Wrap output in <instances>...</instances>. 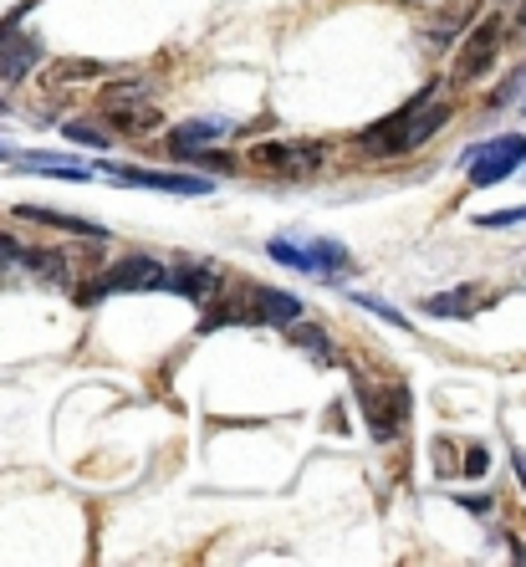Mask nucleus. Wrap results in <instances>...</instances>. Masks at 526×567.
Here are the masks:
<instances>
[{
  "instance_id": "obj_22",
  "label": "nucleus",
  "mask_w": 526,
  "mask_h": 567,
  "mask_svg": "<svg viewBox=\"0 0 526 567\" xmlns=\"http://www.w3.org/2000/svg\"><path fill=\"white\" fill-rule=\"evenodd\" d=\"M66 138H78V144H87V148H107L113 138H103V133H93V128H78V123H66Z\"/></svg>"
},
{
  "instance_id": "obj_1",
  "label": "nucleus",
  "mask_w": 526,
  "mask_h": 567,
  "mask_svg": "<svg viewBox=\"0 0 526 567\" xmlns=\"http://www.w3.org/2000/svg\"><path fill=\"white\" fill-rule=\"evenodd\" d=\"M445 123H450L445 87H440V82H430V87H424L420 97H409L399 113H389V118H379L373 128H363V154H373V158H404V154H414V148L430 144Z\"/></svg>"
},
{
  "instance_id": "obj_24",
  "label": "nucleus",
  "mask_w": 526,
  "mask_h": 567,
  "mask_svg": "<svg viewBox=\"0 0 526 567\" xmlns=\"http://www.w3.org/2000/svg\"><path fill=\"white\" fill-rule=\"evenodd\" d=\"M516 475H522V486H526V450H516Z\"/></svg>"
},
{
  "instance_id": "obj_18",
  "label": "nucleus",
  "mask_w": 526,
  "mask_h": 567,
  "mask_svg": "<svg viewBox=\"0 0 526 567\" xmlns=\"http://www.w3.org/2000/svg\"><path fill=\"white\" fill-rule=\"evenodd\" d=\"M291 338H297V348H302V353H312L317 363H338V353L328 348V332H322V328H297Z\"/></svg>"
},
{
  "instance_id": "obj_21",
  "label": "nucleus",
  "mask_w": 526,
  "mask_h": 567,
  "mask_svg": "<svg viewBox=\"0 0 526 567\" xmlns=\"http://www.w3.org/2000/svg\"><path fill=\"white\" fill-rule=\"evenodd\" d=\"M526 220V205L522 210H496V215H475V225H486V230H501V225H516Z\"/></svg>"
},
{
  "instance_id": "obj_25",
  "label": "nucleus",
  "mask_w": 526,
  "mask_h": 567,
  "mask_svg": "<svg viewBox=\"0 0 526 567\" xmlns=\"http://www.w3.org/2000/svg\"><path fill=\"white\" fill-rule=\"evenodd\" d=\"M0 158H6V148H0Z\"/></svg>"
},
{
  "instance_id": "obj_13",
  "label": "nucleus",
  "mask_w": 526,
  "mask_h": 567,
  "mask_svg": "<svg viewBox=\"0 0 526 567\" xmlns=\"http://www.w3.org/2000/svg\"><path fill=\"white\" fill-rule=\"evenodd\" d=\"M16 220H37V225H47V230H72V236H87V240H97V236H103V225L82 220V215L41 210V205H21V210H16Z\"/></svg>"
},
{
  "instance_id": "obj_17",
  "label": "nucleus",
  "mask_w": 526,
  "mask_h": 567,
  "mask_svg": "<svg viewBox=\"0 0 526 567\" xmlns=\"http://www.w3.org/2000/svg\"><path fill=\"white\" fill-rule=\"evenodd\" d=\"M475 297L471 291H440V297H424L420 302V312L424 317H475Z\"/></svg>"
},
{
  "instance_id": "obj_2",
  "label": "nucleus",
  "mask_w": 526,
  "mask_h": 567,
  "mask_svg": "<svg viewBox=\"0 0 526 567\" xmlns=\"http://www.w3.org/2000/svg\"><path fill=\"white\" fill-rule=\"evenodd\" d=\"M266 256L291 266V271H302V277H317V281H332L353 266L348 246L328 240V236H277V240H266Z\"/></svg>"
},
{
  "instance_id": "obj_5",
  "label": "nucleus",
  "mask_w": 526,
  "mask_h": 567,
  "mask_svg": "<svg viewBox=\"0 0 526 567\" xmlns=\"http://www.w3.org/2000/svg\"><path fill=\"white\" fill-rule=\"evenodd\" d=\"M164 287V261H154V256H128V261H118L113 271H103V277L93 281V287H82V307L103 302V297H113V291H154Z\"/></svg>"
},
{
  "instance_id": "obj_19",
  "label": "nucleus",
  "mask_w": 526,
  "mask_h": 567,
  "mask_svg": "<svg viewBox=\"0 0 526 567\" xmlns=\"http://www.w3.org/2000/svg\"><path fill=\"white\" fill-rule=\"evenodd\" d=\"M21 169H47V174H62V179H87L78 164H66V158H52V154H27V158H21Z\"/></svg>"
},
{
  "instance_id": "obj_16",
  "label": "nucleus",
  "mask_w": 526,
  "mask_h": 567,
  "mask_svg": "<svg viewBox=\"0 0 526 567\" xmlns=\"http://www.w3.org/2000/svg\"><path fill=\"white\" fill-rule=\"evenodd\" d=\"M37 41L31 37H21V41H11V47H6V52H0V78L6 82H21L31 72V66H37Z\"/></svg>"
},
{
  "instance_id": "obj_14",
  "label": "nucleus",
  "mask_w": 526,
  "mask_h": 567,
  "mask_svg": "<svg viewBox=\"0 0 526 567\" xmlns=\"http://www.w3.org/2000/svg\"><path fill=\"white\" fill-rule=\"evenodd\" d=\"M97 78H113V66L82 62V56H62V62L47 66V82H52V87H78V82H97Z\"/></svg>"
},
{
  "instance_id": "obj_3",
  "label": "nucleus",
  "mask_w": 526,
  "mask_h": 567,
  "mask_svg": "<svg viewBox=\"0 0 526 567\" xmlns=\"http://www.w3.org/2000/svg\"><path fill=\"white\" fill-rule=\"evenodd\" d=\"M148 97H154V93H148L144 82H118V87H107V93L97 97V113L107 118V128L144 138V133H154L158 123H164L158 103H148Z\"/></svg>"
},
{
  "instance_id": "obj_23",
  "label": "nucleus",
  "mask_w": 526,
  "mask_h": 567,
  "mask_svg": "<svg viewBox=\"0 0 526 567\" xmlns=\"http://www.w3.org/2000/svg\"><path fill=\"white\" fill-rule=\"evenodd\" d=\"M455 506H465V512H475V516H486L496 502H491V496H455Z\"/></svg>"
},
{
  "instance_id": "obj_12",
  "label": "nucleus",
  "mask_w": 526,
  "mask_h": 567,
  "mask_svg": "<svg viewBox=\"0 0 526 567\" xmlns=\"http://www.w3.org/2000/svg\"><path fill=\"white\" fill-rule=\"evenodd\" d=\"M250 291V322H297L302 317V302L287 297V291H266V287H246Z\"/></svg>"
},
{
  "instance_id": "obj_7",
  "label": "nucleus",
  "mask_w": 526,
  "mask_h": 567,
  "mask_svg": "<svg viewBox=\"0 0 526 567\" xmlns=\"http://www.w3.org/2000/svg\"><path fill=\"white\" fill-rule=\"evenodd\" d=\"M353 399L363 404V420H369L373 440H394L399 430H404V394L399 389H389V394H379L373 383L358 379L353 383Z\"/></svg>"
},
{
  "instance_id": "obj_8",
  "label": "nucleus",
  "mask_w": 526,
  "mask_h": 567,
  "mask_svg": "<svg viewBox=\"0 0 526 567\" xmlns=\"http://www.w3.org/2000/svg\"><path fill=\"white\" fill-rule=\"evenodd\" d=\"M250 164L281 174V179H307V174L322 164V148L317 144H256L250 148Z\"/></svg>"
},
{
  "instance_id": "obj_10",
  "label": "nucleus",
  "mask_w": 526,
  "mask_h": 567,
  "mask_svg": "<svg viewBox=\"0 0 526 567\" xmlns=\"http://www.w3.org/2000/svg\"><path fill=\"white\" fill-rule=\"evenodd\" d=\"M430 461H434V471L440 475H486L491 471V455H486V445H471V440H455V435H440L430 445Z\"/></svg>"
},
{
  "instance_id": "obj_6",
  "label": "nucleus",
  "mask_w": 526,
  "mask_h": 567,
  "mask_svg": "<svg viewBox=\"0 0 526 567\" xmlns=\"http://www.w3.org/2000/svg\"><path fill=\"white\" fill-rule=\"evenodd\" d=\"M501 37H506V21L501 16H486L481 27H471V37L461 41V56H455V87H471L496 66L501 56Z\"/></svg>"
},
{
  "instance_id": "obj_9",
  "label": "nucleus",
  "mask_w": 526,
  "mask_h": 567,
  "mask_svg": "<svg viewBox=\"0 0 526 567\" xmlns=\"http://www.w3.org/2000/svg\"><path fill=\"white\" fill-rule=\"evenodd\" d=\"M107 179L133 189H158V195H210V179H199V174H154V169H118V164H107Z\"/></svg>"
},
{
  "instance_id": "obj_20",
  "label": "nucleus",
  "mask_w": 526,
  "mask_h": 567,
  "mask_svg": "<svg viewBox=\"0 0 526 567\" xmlns=\"http://www.w3.org/2000/svg\"><path fill=\"white\" fill-rule=\"evenodd\" d=\"M353 302H358V307H369V312H373V317H383V322H394V328H409V317H399L394 307H383L379 297H353Z\"/></svg>"
},
{
  "instance_id": "obj_15",
  "label": "nucleus",
  "mask_w": 526,
  "mask_h": 567,
  "mask_svg": "<svg viewBox=\"0 0 526 567\" xmlns=\"http://www.w3.org/2000/svg\"><path fill=\"white\" fill-rule=\"evenodd\" d=\"M215 133H225V123H185V128H174V138H169V154L174 158H189V154H199V148L210 144Z\"/></svg>"
},
{
  "instance_id": "obj_11",
  "label": "nucleus",
  "mask_w": 526,
  "mask_h": 567,
  "mask_svg": "<svg viewBox=\"0 0 526 567\" xmlns=\"http://www.w3.org/2000/svg\"><path fill=\"white\" fill-rule=\"evenodd\" d=\"M164 287L179 291V297H189V302H210L215 287H220V271L205 261H185L179 271H164Z\"/></svg>"
},
{
  "instance_id": "obj_4",
  "label": "nucleus",
  "mask_w": 526,
  "mask_h": 567,
  "mask_svg": "<svg viewBox=\"0 0 526 567\" xmlns=\"http://www.w3.org/2000/svg\"><path fill=\"white\" fill-rule=\"evenodd\" d=\"M522 164H526V138H516V133L486 138V144H475L471 154H465V169H471L475 189H491V185H501V179H512Z\"/></svg>"
}]
</instances>
